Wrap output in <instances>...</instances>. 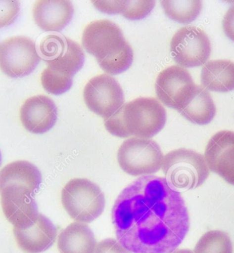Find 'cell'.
I'll use <instances>...</instances> for the list:
<instances>
[{
	"label": "cell",
	"mask_w": 234,
	"mask_h": 253,
	"mask_svg": "<svg viewBox=\"0 0 234 253\" xmlns=\"http://www.w3.org/2000/svg\"><path fill=\"white\" fill-rule=\"evenodd\" d=\"M116 236L132 253H171L185 240L190 218L180 192L158 176L138 178L112 208Z\"/></svg>",
	"instance_id": "1"
},
{
	"label": "cell",
	"mask_w": 234,
	"mask_h": 253,
	"mask_svg": "<svg viewBox=\"0 0 234 253\" xmlns=\"http://www.w3.org/2000/svg\"><path fill=\"white\" fill-rule=\"evenodd\" d=\"M82 44L87 52L95 57L106 74H122L134 61L133 49L121 28L111 21L90 23L84 30Z\"/></svg>",
	"instance_id": "2"
},
{
	"label": "cell",
	"mask_w": 234,
	"mask_h": 253,
	"mask_svg": "<svg viewBox=\"0 0 234 253\" xmlns=\"http://www.w3.org/2000/svg\"><path fill=\"white\" fill-rule=\"evenodd\" d=\"M165 108L155 98L140 97L123 104L111 117L105 119V129L119 138L150 139L167 123Z\"/></svg>",
	"instance_id": "3"
},
{
	"label": "cell",
	"mask_w": 234,
	"mask_h": 253,
	"mask_svg": "<svg viewBox=\"0 0 234 253\" xmlns=\"http://www.w3.org/2000/svg\"><path fill=\"white\" fill-rule=\"evenodd\" d=\"M162 169L170 186L178 191L199 188L210 174L205 157L184 148L164 156Z\"/></svg>",
	"instance_id": "4"
},
{
	"label": "cell",
	"mask_w": 234,
	"mask_h": 253,
	"mask_svg": "<svg viewBox=\"0 0 234 253\" xmlns=\"http://www.w3.org/2000/svg\"><path fill=\"white\" fill-rule=\"evenodd\" d=\"M61 202L73 220L90 223L102 214L104 194L96 183L87 179L70 180L62 190Z\"/></svg>",
	"instance_id": "5"
},
{
	"label": "cell",
	"mask_w": 234,
	"mask_h": 253,
	"mask_svg": "<svg viewBox=\"0 0 234 253\" xmlns=\"http://www.w3.org/2000/svg\"><path fill=\"white\" fill-rule=\"evenodd\" d=\"M164 156L161 148L154 140L134 137L121 144L117 160L121 169L127 174L145 176L160 170Z\"/></svg>",
	"instance_id": "6"
},
{
	"label": "cell",
	"mask_w": 234,
	"mask_h": 253,
	"mask_svg": "<svg viewBox=\"0 0 234 253\" xmlns=\"http://www.w3.org/2000/svg\"><path fill=\"white\" fill-rule=\"evenodd\" d=\"M41 60L35 42L26 37H13L0 43V69L11 78L33 72Z\"/></svg>",
	"instance_id": "7"
},
{
	"label": "cell",
	"mask_w": 234,
	"mask_h": 253,
	"mask_svg": "<svg viewBox=\"0 0 234 253\" xmlns=\"http://www.w3.org/2000/svg\"><path fill=\"white\" fill-rule=\"evenodd\" d=\"M40 51L48 67L72 78L85 64L81 46L63 35L45 37L40 44Z\"/></svg>",
	"instance_id": "8"
},
{
	"label": "cell",
	"mask_w": 234,
	"mask_h": 253,
	"mask_svg": "<svg viewBox=\"0 0 234 253\" xmlns=\"http://www.w3.org/2000/svg\"><path fill=\"white\" fill-rule=\"evenodd\" d=\"M211 49L208 35L195 26L180 28L171 39V53L173 60L184 68L205 65L210 58Z\"/></svg>",
	"instance_id": "9"
},
{
	"label": "cell",
	"mask_w": 234,
	"mask_h": 253,
	"mask_svg": "<svg viewBox=\"0 0 234 253\" xmlns=\"http://www.w3.org/2000/svg\"><path fill=\"white\" fill-rule=\"evenodd\" d=\"M84 99L89 109L108 119L124 104L123 89L113 77L107 74L94 77L84 89Z\"/></svg>",
	"instance_id": "10"
},
{
	"label": "cell",
	"mask_w": 234,
	"mask_h": 253,
	"mask_svg": "<svg viewBox=\"0 0 234 253\" xmlns=\"http://www.w3.org/2000/svg\"><path fill=\"white\" fill-rule=\"evenodd\" d=\"M0 194L3 214L14 227L26 230L35 224L40 213L34 195L28 189L9 186Z\"/></svg>",
	"instance_id": "11"
},
{
	"label": "cell",
	"mask_w": 234,
	"mask_h": 253,
	"mask_svg": "<svg viewBox=\"0 0 234 253\" xmlns=\"http://www.w3.org/2000/svg\"><path fill=\"white\" fill-rule=\"evenodd\" d=\"M195 85L190 73L185 68L173 65L158 75L155 82V92L163 104L177 110Z\"/></svg>",
	"instance_id": "12"
},
{
	"label": "cell",
	"mask_w": 234,
	"mask_h": 253,
	"mask_svg": "<svg viewBox=\"0 0 234 253\" xmlns=\"http://www.w3.org/2000/svg\"><path fill=\"white\" fill-rule=\"evenodd\" d=\"M205 159L208 169L234 186V132L219 131L207 144Z\"/></svg>",
	"instance_id": "13"
},
{
	"label": "cell",
	"mask_w": 234,
	"mask_h": 253,
	"mask_svg": "<svg viewBox=\"0 0 234 253\" xmlns=\"http://www.w3.org/2000/svg\"><path fill=\"white\" fill-rule=\"evenodd\" d=\"M19 117L21 124L28 131L43 134L56 124L58 109L51 98L39 94L25 101L21 106Z\"/></svg>",
	"instance_id": "14"
},
{
	"label": "cell",
	"mask_w": 234,
	"mask_h": 253,
	"mask_svg": "<svg viewBox=\"0 0 234 253\" xmlns=\"http://www.w3.org/2000/svg\"><path fill=\"white\" fill-rule=\"evenodd\" d=\"M13 232L17 245L26 253H41L48 250L54 244L57 236L56 226L41 213L29 229L14 227Z\"/></svg>",
	"instance_id": "15"
},
{
	"label": "cell",
	"mask_w": 234,
	"mask_h": 253,
	"mask_svg": "<svg viewBox=\"0 0 234 253\" xmlns=\"http://www.w3.org/2000/svg\"><path fill=\"white\" fill-rule=\"evenodd\" d=\"M36 24L46 32H61L72 20L74 8L70 1H39L33 7Z\"/></svg>",
	"instance_id": "16"
},
{
	"label": "cell",
	"mask_w": 234,
	"mask_h": 253,
	"mask_svg": "<svg viewBox=\"0 0 234 253\" xmlns=\"http://www.w3.org/2000/svg\"><path fill=\"white\" fill-rule=\"evenodd\" d=\"M177 111L192 124L203 126L213 120L217 109L208 90L201 85H195Z\"/></svg>",
	"instance_id": "17"
},
{
	"label": "cell",
	"mask_w": 234,
	"mask_h": 253,
	"mask_svg": "<svg viewBox=\"0 0 234 253\" xmlns=\"http://www.w3.org/2000/svg\"><path fill=\"white\" fill-rule=\"evenodd\" d=\"M41 182L42 174L40 170L29 162H13L0 171V191L7 186H18L28 189L35 195Z\"/></svg>",
	"instance_id": "18"
},
{
	"label": "cell",
	"mask_w": 234,
	"mask_h": 253,
	"mask_svg": "<svg viewBox=\"0 0 234 253\" xmlns=\"http://www.w3.org/2000/svg\"><path fill=\"white\" fill-rule=\"evenodd\" d=\"M96 246L94 232L83 222H73L58 236L60 253H94Z\"/></svg>",
	"instance_id": "19"
},
{
	"label": "cell",
	"mask_w": 234,
	"mask_h": 253,
	"mask_svg": "<svg viewBox=\"0 0 234 253\" xmlns=\"http://www.w3.org/2000/svg\"><path fill=\"white\" fill-rule=\"evenodd\" d=\"M203 88L226 92L234 90V62L228 60H211L201 70Z\"/></svg>",
	"instance_id": "20"
},
{
	"label": "cell",
	"mask_w": 234,
	"mask_h": 253,
	"mask_svg": "<svg viewBox=\"0 0 234 253\" xmlns=\"http://www.w3.org/2000/svg\"><path fill=\"white\" fill-rule=\"evenodd\" d=\"M167 17L182 24L195 20L202 10L201 1H161Z\"/></svg>",
	"instance_id": "21"
},
{
	"label": "cell",
	"mask_w": 234,
	"mask_h": 253,
	"mask_svg": "<svg viewBox=\"0 0 234 253\" xmlns=\"http://www.w3.org/2000/svg\"><path fill=\"white\" fill-rule=\"evenodd\" d=\"M233 245L228 233L210 231L200 238L194 248V253H233Z\"/></svg>",
	"instance_id": "22"
},
{
	"label": "cell",
	"mask_w": 234,
	"mask_h": 253,
	"mask_svg": "<svg viewBox=\"0 0 234 253\" xmlns=\"http://www.w3.org/2000/svg\"><path fill=\"white\" fill-rule=\"evenodd\" d=\"M41 80L45 90L55 95L65 93L73 85L72 77L61 74L48 67L43 71Z\"/></svg>",
	"instance_id": "23"
},
{
	"label": "cell",
	"mask_w": 234,
	"mask_h": 253,
	"mask_svg": "<svg viewBox=\"0 0 234 253\" xmlns=\"http://www.w3.org/2000/svg\"><path fill=\"white\" fill-rule=\"evenodd\" d=\"M155 1H126L121 15L129 20H140L149 15Z\"/></svg>",
	"instance_id": "24"
},
{
	"label": "cell",
	"mask_w": 234,
	"mask_h": 253,
	"mask_svg": "<svg viewBox=\"0 0 234 253\" xmlns=\"http://www.w3.org/2000/svg\"><path fill=\"white\" fill-rule=\"evenodd\" d=\"M20 11L19 1H0V28L13 24Z\"/></svg>",
	"instance_id": "25"
},
{
	"label": "cell",
	"mask_w": 234,
	"mask_h": 253,
	"mask_svg": "<svg viewBox=\"0 0 234 253\" xmlns=\"http://www.w3.org/2000/svg\"><path fill=\"white\" fill-rule=\"evenodd\" d=\"M95 253H132L127 250L119 241L108 238L99 242L96 246Z\"/></svg>",
	"instance_id": "26"
},
{
	"label": "cell",
	"mask_w": 234,
	"mask_h": 253,
	"mask_svg": "<svg viewBox=\"0 0 234 253\" xmlns=\"http://www.w3.org/2000/svg\"><path fill=\"white\" fill-rule=\"evenodd\" d=\"M125 1H92V3L99 11L109 15H116L121 14L124 8Z\"/></svg>",
	"instance_id": "27"
},
{
	"label": "cell",
	"mask_w": 234,
	"mask_h": 253,
	"mask_svg": "<svg viewBox=\"0 0 234 253\" xmlns=\"http://www.w3.org/2000/svg\"><path fill=\"white\" fill-rule=\"evenodd\" d=\"M223 27L227 37L234 42V5L226 12L223 21Z\"/></svg>",
	"instance_id": "28"
},
{
	"label": "cell",
	"mask_w": 234,
	"mask_h": 253,
	"mask_svg": "<svg viewBox=\"0 0 234 253\" xmlns=\"http://www.w3.org/2000/svg\"><path fill=\"white\" fill-rule=\"evenodd\" d=\"M171 253H194L192 251L187 250V249H180V250H176Z\"/></svg>",
	"instance_id": "29"
},
{
	"label": "cell",
	"mask_w": 234,
	"mask_h": 253,
	"mask_svg": "<svg viewBox=\"0 0 234 253\" xmlns=\"http://www.w3.org/2000/svg\"><path fill=\"white\" fill-rule=\"evenodd\" d=\"M1 151H0V166H1Z\"/></svg>",
	"instance_id": "30"
}]
</instances>
